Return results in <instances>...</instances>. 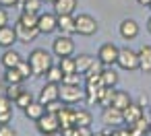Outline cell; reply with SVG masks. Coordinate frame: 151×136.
Masks as SVG:
<instances>
[{"instance_id": "484cf974", "label": "cell", "mask_w": 151, "mask_h": 136, "mask_svg": "<svg viewBox=\"0 0 151 136\" xmlns=\"http://www.w3.org/2000/svg\"><path fill=\"white\" fill-rule=\"evenodd\" d=\"M75 113V126H91L93 117H91V111L87 109H73Z\"/></svg>"}, {"instance_id": "f546056e", "label": "cell", "mask_w": 151, "mask_h": 136, "mask_svg": "<svg viewBox=\"0 0 151 136\" xmlns=\"http://www.w3.org/2000/svg\"><path fill=\"white\" fill-rule=\"evenodd\" d=\"M29 103H33V93H31V91H27V89H23V91H21V95L15 99V105H17V107H21V109H25Z\"/></svg>"}, {"instance_id": "30bf717a", "label": "cell", "mask_w": 151, "mask_h": 136, "mask_svg": "<svg viewBox=\"0 0 151 136\" xmlns=\"http://www.w3.org/2000/svg\"><path fill=\"white\" fill-rule=\"evenodd\" d=\"M56 99H60V85H56V83H46L44 89L40 91V99H37V101H42V103L46 105V103L56 101Z\"/></svg>"}, {"instance_id": "74e56055", "label": "cell", "mask_w": 151, "mask_h": 136, "mask_svg": "<svg viewBox=\"0 0 151 136\" xmlns=\"http://www.w3.org/2000/svg\"><path fill=\"white\" fill-rule=\"evenodd\" d=\"M0 136H17V130L9 124H0Z\"/></svg>"}, {"instance_id": "cb8c5ba5", "label": "cell", "mask_w": 151, "mask_h": 136, "mask_svg": "<svg viewBox=\"0 0 151 136\" xmlns=\"http://www.w3.org/2000/svg\"><path fill=\"white\" fill-rule=\"evenodd\" d=\"M46 76V83H56V85H62V78H64V72H62V68L60 66H50V70L44 74Z\"/></svg>"}, {"instance_id": "4316f807", "label": "cell", "mask_w": 151, "mask_h": 136, "mask_svg": "<svg viewBox=\"0 0 151 136\" xmlns=\"http://www.w3.org/2000/svg\"><path fill=\"white\" fill-rule=\"evenodd\" d=\"M37 17H40V15H35V13H27V11H23L17 23H21L23 27H29V29H37Z\"/></svg>"}, {"instance_id": "9c48e42d", "label": "cell", "mask_w": 151, "mask_h": 136, "mask_svg": "<svg viewBox=\"0 0 151 136\" xmlns=\"http://www.w3.org/2000/svg\"><path fill=\"white\" fill-rule=\"evenodd\" d=\"M101 122H104L106 126L118 128V126L124 124V113H122V109H118V107H114V105L104 107V111H101Z\"/></svg>"}, {"instance_id": "8fae6325", "label": "cell", "mask_w": 151, "mask_h": 136, "mask_svg": "<svg viewBox=\"0 0 151 136\" xmlns=\"http://www.w3.org/2000/svg\"><path fill=\"white\" fill-rule=\"evenodd\" d=\"M118 33H120L122 39H128L130 41V39H134L139 35V23L132 21V19H124L120 23V27H118Z\"/></svg>"}, {"instance_id": "d590c367", "label": "cell", "mask_w": 151, "mask_h": 136, "mask_svg": "<svg viewBox=\"0 0 151 136\" xmlns=\"http://www.w3.org/2000/svg\"><path fill=\"white\" fill-rule=\"evenodd\" d=\"M81 78H83V74H79V72H70V74H64L62 85H81Z\"/></svg>"}, {"instance_id": "f1b7e54d", "label": "cell", "mask_w": 151, "mask_h": 136, "mask_svg": "<svg viewBox=\"0 0 151 136\" xmlns=\"http://www.w3.org/2000/svg\"><path fill=\"white\" fill-rule=\"evenodd\" d=\"M58 66L62 68V72H64V74L77 72V64H75V58H73V56H62V58H60V62H58Z\"/></svg>"}, {"instance_id": "e0dca14e", "label": "cell", "mask_w": 151, "mask_h": 136, "mask_svg": "<svg viewBox=\"0 0 151 136\" xmlns=\"http://www.w3.org/2000/svg\"><path fill=\"white\" fill-rule=\"evenodd\" d=\"M23 113L29 117V120H33V122H37L44 113H46V105L42 103V101H33V103H29L25 109H23Z\"/></svg>"}, {"instance_id": "5b68a950", "label": "cell", "mask_w": 151, "mask_h": 136, "mask_svg": "<svg viewBox=\"0 0 151 136\" xmlns=\"http://www.w3.org/2000/svg\"><path fill=\"white\" fill-rule=\"evenodd\" d=\"M75 52V41L70 39V35H58L54 41H52V54L62 58V56H73Z\"/></svg>"}, {"instance_id": "836d02e7", "label": "cell", "mask_w": 151, "mask_h": 136, "mask_svg": "<svg viewBox=\"0 0 151 136\" xmlns=\"http://www.w3.org/2000/svg\"><path fill=\"white\" fill-rule=\"evenodd\" d=\"M21 91H23L21 83H13V85H6V93H4V95H6L9 99H13V101H15V99L21 95Z\"/></svg>"}, {"instance_id": "9a60e30c", "label": "cell", "mask_w": 151, "mask_h": 136, "mask_svg": "<svg viewBox=\"0 0 151 136\" xmlns=\"http://www.w3.org/2000/svg\"><path fill=\"white\" fill-rule=\"evenodd\" d=\"M58 31H60L62 35H73V33H77L75 17H73V15H58Z\"/></svg>"}, {"instance_id": "44dd1931", "label": "cell", "mask_w": 151, "mask_h": 136, "mask_svg": "<svg viewBox=\"0 0 151 136\" xmlns=\"http://www.w3.org/2000/svg\"><path fill=\"white\" fill-rule=\"evenodd\" d=\"M58 120H60V130H66V128H73L75 126V113L68 105H64V109L58 113Z\"/></svg>"}, {"instance_id": "b9f144b4", "label": "cell", "mask_w": 151, "mask_h": 136, "mask_svg": "<svg viewBox=\"0 0 151 136\" xmlns=\"http://www.w3.org/2000/svg\"><path fill=\"white\" fill-rule=\"evenodd\" d=\"M137 103H139L141 107H145V105L149 103V97H147V95H139V101H137Z\"/></svg>"}, {"instance_id": "83f0119b", "label": "cell", "mask_w": 151, "mask_h": 136, "mask_svg": "<svg viewBox=\"0 0 151 136\" xmlns=\"http://www.w3.org/2000/svg\"><path fill=\"white\" fill-rule=\"evenodd\" d=\"M101 80H104V87H116L118 80H120V76H118V72H114L112 68H104Z\"/></svg>"}, {"instance_id": "4fadbf2b", "label": "cell", "mask_w": 151, "mask_h": 136, "mask_svg": "<svg viewBox=\"0 0 151 136\" xmlns=\"http://www.w3.org/2000/svg\"><path fill=\"white\" fill-rule=\"evenodd\" d=\"M15 31H17V39L23 41V43H31V41H35L37 35H40V29H29V27H23L21 23L15 25Z\"/></svg>"}, {"instance_id": "d4e9b609", "label": "cell", "mask_w": 151, "mask_h": 136, "mask_svg": "<svg viewBox=\"0 0 151 136\" xmlns=\"http://www.w3.org/2000/svg\"><path fill=\"white\" fill-rule=\"evenodd\" d=\"M114 93H116L114 87H104V89L99 91L97 105H101V107H110V105H112V99H114Z\"/></svg>"}, {"instance_id": "ba28073f", "label": "cell", "mask_w": 151, "mask_h": 136, "mask_svg": "<svg viewBox=\"0 0 151 136\" xmlns=\"http://www.w3.org/2000/svg\"><path fill=\"white\" fill-rule=\"evenodd\" d=\"M37 29L40 33H54L58 29V15L56 13H40L37 17Z\"/></svg>"}, {"instance_id": "681fc988", "label": "cell", "mask_w": 151, "mask_h": 136, "mask_svg": "<svg viewBox=\"0 0 151 136\" xmlns=\"http://www.w3.org/2000/svg\"><path fill=\"white\" fill-rule=\"evenodd\" d=\"M149 9H151V4H149Z\"/></svg>"}, {"instance_id": "7a4b0ae2", "label": "cell", "mask_w": 151, "mask_h": 136, "mask_svg": "<svg viewBox=\"0 0 151 136\" xmlns=\"http://www.w3.org/2000/svg\"><path fill=\"white\" fill-rule=\"evenodd\" d=\"M35 126H37V132H40V134H44V136H54L56 132H60V120H58V113L46 111V113L35 122Z\"/></svg>"}, {"instance_id": "c3c4849f", "label": "cell", "mask_w": 151, "mask_h": 136, "mask_svg": "<svg viewBox=\"0 0 151 136\" xmlns=\"http://www.w3.org/2000/svg\"><path fill=\"white\" fill-rule=\"evenodd\" d=\"M97 136H108V134H97Z\"/></svg>"}, {"instance_id": "7bdbcfd3", "label": "cell", "mask_w": 151, "mask_h": 136, "mask_svg": "<svg viewBox=\"0 0 151 136\" xmlns=\"http://www.w3.org/2000/svg\"><path fill=\"white\" fill-rule=\"evenodd\" d=\"M137 2H139L141 6H149V4H151V0H137Z\"/></svg>"}, {"instance_id": "d6986e66", "label": "cell", "mask_w": 151, "mask_h": 136, "mask_svg": "<svg viewBox=\"0 0 151 136\" xmlns=\"http://www.w3.org/2000/svg\"><path fill=\"white\" fill-rule=\"evenodd\" d=\"M21 60H23L21 54L15 52V50H11V48H6V52L2 54V58H0V62H2L4 68H17V64H19Z\"/></svg>"}, {"instance_id": "3957f363", "label": "cell", "mask_w": 151, "mask_h": 136, "mask_svg": "<svg viewBox=\"0 0 151 136\" xmlns=\"http://www.w3.org/2000/svg\"><path fill=\"white\" fill-rule=\"evenodd\" d=\"M60 99L66 105L85 101V89H81V85H60Z\"/></svg>"}, {"instance_id": "52a82bcc", "label": "cell", "mask_w": 151, "mask_h": 136, "mask_svg": "<svg viewBox=\"0 0 151 136\" xmlns=\"http://www.w3.org/2000/svg\"><path fill=\"white\" fill-rule=\"evenodd\" d=\"M122 70H139V54L132 52L130 48H120V54H118V62H116Z\"/></svg>"}, {"instance_id": "6da1fadb", "label": "cell", "mask_w": 151, "mask_h": 136, "mask_svg": "<svg viewBox=\"0 0 151 136\" xmlns=\"http://www.w3.org/2000/svg\"><path fill=\"white\" fill-rule=\"evenodd\" d=\"M27 60H29V64H31L33 76H44V74L50 70V66H52V56H50V52H46V50H42V48L33 50Z\"/></svg>"}, {"instance_id": "ee69618b", "label": "cell", "mask_w": 151, "mask_h": 136, "mask_svg": "<svg viewBox=\"0 0 151 136\" xmlns=\"http://www.w3.org/2000/svg\"><path fill=\"white\" fill-rule=\"evenodd\" d=\"M147 31L151 33V17H149V21H147Z\"/></svg>"}, {"instance_id": "2e32d148", "label": "cell", "mask_w": 151, "mask_h": 136, "mask_svg": "<svg viewBox=\"0 0 151 136\" xmlns=\"http://www.w3.org/2000/svg\"><path fill=\"white\" fill-rule=\"evenodd\" d=\"M139 70L143 72H151V46H141L139 48Z\"/></svg>"}, {"instance_id": "7dc6e473", "label": "cell", "mask_w": 151, "mask_h": 136, "mask_svg": "<svg viewBox=\"0 0 151 136\" xmlns=\"http://www.w3.org/2000/svg\"><path fill=\"white\" fill-rule=\"evenodd\" d=\"M149 134H151V122H149Z\"/></svg>"}, {"instance_id": "603a6c76", "label": "cell", "mask_w": 151, "mask_h": 136, "mask_svg": "<svg viewBox=\"0 0 151 136\" xmlns=\"http://www.w3.org/2000/svg\"><path fill=\"white\" fill-rule=\"evenodd\" d=\"M60 132H62V136H93L91 126H73V128H66Z\"/></svg>"}, {"instance_id": "7c38bea8", "label": "cell", "mask_w": 151, "mask_h": 136, "mask_svg": "<svg viewBox=\"0 0 151 136\" xmlns=\"http://www.w3.org/2000/svg\"><path fill=\"white\" fill-rule=\"evenodd\" d=\"M15 41H19L15 27H11V25L0 27V48H4V50H6V48H13Z\"/></svg>"}, {"instance_id": "f35d334b", "label": "cell", "mask_w": 151, "mask_h": 136, "mask_svg": "<svg viewBox=\"0 0 151 136\" xmlns=\"http://www.w3.org/2000/svg\"><path fill=\"white\" fill-rule=\"evenodd\" d=\"M6 23H9V13L4 6H0V27H4Z\"/></svg>"}, {"instance_id": "5bb4252c", "label": "cell", "mask_w": 151, "mask_h": 136, "mask_svg": "<svg viewBox=\"0 0 151 136\" xmlns=\"http://www.w3.org/2000/svg\"><path fill=\"white\" fill-rule=\"evenodd\" d=\"M122 113H124V124L126 126H130V124H134L137 120H141L143 117V107L139 105V103H130L128 107H124L122 109Z\"/></svg>"}, {"instance_id": "d6a6232c", "label": "cell", "mask_w": 151, "mask_h": 136, "mask_svg": "<svg viewBox=\"0 0 151 136\" xmlns=\"http://www.w3.org/2000/svg\"><path fill=\"white\" fill-rule=\"evenodd\" d=\"M17 70H19V74L23 76V80H25V78H29V76H33V70H31L29 60H21V62L17 64Z\"/></svg>"}, {"instance_id": "ffe728a7", "label": "cell", "mask_w": 151, "mask_h": 136, "mask_svg": "<svg viewBox=\"0 0 151 136\" xmlns=\"http://www.w3.org/2000/svg\"><path fill=\"white\" fill-rule=\"evenodd\" d=\"M95 62V58L91 56V54H79L77 58H75V64H77V72L79 74H85L89 68H91V64Z\"/></svg>"}, {"instance_id": "60d3db41", "label": "cell", "mask_w": 151, "mask_h": 136, "mask_svg": "<svg viewBox=\"0 0 151 136\" xmlns=\"http://www.w3.org/2000/svg\"><path fill=\"white\" fill-rule=\"evenodd\" d=\"M19 4V0H0V6H4V9H9V6H17Z\"/></svg>"}, {"instance_id": "1f68e13d", "label": "cell", "mask_w": 151, "mask_h": 136, "mask_svg": "<svg viewBox=\"0 0 151 136\" xmlns=\"http://www.w3.org/2000/svg\"><path fill=\"white\" fill-rule=\"evenodd\" d=\"M4 83H6V85L23 83V76L19 74V70H17V68H6V72H4Z\"/></svg>"}, {"instance_id": "4dcf8cb0", "label": "cell", "mask_w": 151, "mask_h": 136, "mask_svg": "<svg viewBox=\"0 0 151 136\" xmlns=\"http://www.w3.org/2000/svg\"><path fill=\"white\" fill-rule=\"evenodd\" d=\"M21 6H23V11H27V13L40 15V13H42V6H44V0H27V2L21 4Z\"/></svg>"}, {"instance_id": "8992f818", "label": "cell", "mask_w": 151, "mask_h": 136, "mask_svg": "<svg viewBox=\"0 0 151 136\" xmlns=\"http://www.w3.org/2000/svg\"><path fill=\"white\" fill-rule=\"evenodd\" d=\"M118 54H120V48L112 41L104 43L99 50H97V60L104 64V66H114L118 62Z\"/></svg>"}, {"instance_id": "7402d4cb", "label": "cell", "mask_w": 151, "mask_h": 136, "mask_svg": "<svg viewBox=\"0 0 151 136\" xmlns=\"http://www.w3.org/2000/svg\"><path fill=\"white\" fill-rule=\"evenodd\" d=\"M130 103H132V99H130V95H128L126 91H116V93H114V99H112V105H114V107L124 109V107H128Z\"/></svg>"}, {"instance_id": "f6af8a7d", "label": "cell", "mask_w": 151, "mask_h": 136, "mask_svg": "<svg viewBox=\"0 0 151 136\" xmlns=\"http://www.w3.org/2000/svg\"><path fill=\"white\" fill-rule=\"evenodd\" d=\"M44 2H50V4H54V2H56V0H44Z\"/></svg>"}, {"instance_id": "f907efd6", "label": "cell", "mask_w": 151, "mask_h": 136, "mask_svg": "<svg viewBox=\"0 0 151 136\" xmlns=\"http://www.w3.org/2000/svg\"><path fill=\"white\" fill-rule=\"evenodd\" d=\"M149 107H151V105H149Z\"/></svg>"}, {"instance_id": "8d00e7d4", "label": "cell", "mask_w": 151, "mask_h": 136, "mask_svg": "<svg viewBox=\"0 0 151 136\" xmlns=\"http://www.w3.org/2000/svg\"><path fill=\"white\" fill-rule=\"evenodd\" d=\"M101 72H104V64H101L99 60H95V62L91 64V68H89L83 76H93V74H101Z\"/></svg>"}, {"instance_id": "e575fe53", "label": "cell", "mask_w": 151, "mask_h": 136, "mask_svg": "<svg viewBox=\"0 0 151 136\" xmlns=\"http://www.w3.org/2000/svg\"><path fill=\"white\" fill-rule=\"evenodd\" d=\"M64 101L62 99H56V101H50V103H46V111H50V113H60L62 109H64Z\"/></svg>"}, {"instance_id": "ac0fdd59", "label": "cell", "mask_w": 151, "mask_h": 136, "mask_svg": "<svg viewBox=\"0 0 151 136\" xmlns=\"http://www.w3.org/2000/svg\"><path fill=\"white\" fill-rule=\"evenodd\" d=\"M77 6H79L77 0H56L54 2V13L56 15H73Z\"/></svg>"}, {"instance_id": "277c9868", "label": "cell", "mask_w": 151, "mask_h": 136, "mask_svg": "<svg viewBox=\"0 0 151 136\" xmlns=\"http://www.w3.org/2000/svg\"><path fill=\"white\" fill-rule=\"evenodd\" d=\"M75 27H77V33L83 35V37H91V35L97 33V21L91 15H77L75 17Z\"/></svg>"}, {"instance_id": "ab89813d", "label": "cell", "mask_w": 151, "mask_h": 136, "mask_svg": "<svg viewBox=\"0 0 151 136\" xmlns=\"http://www.w3.org/2000/svg\"><path fill=\"white\" fill-rule=\"evenodd\" d=\"M13 120V111H2L0 113V124H9Z\"/></svg>"}, {"instance_id": "bcb514c9", "label": "cell", "mask_w": 151, "mask_h": 136, "mask_svg": "<svg viewBox=\"0 0 151 136\" xmlns=\"http://www.w3.org/2000/svg\"><path fill=\"white\" fill-rule=\"evenodd\" d=\"M25 2H27V0H19V4H25Z\"/></svg>"}]
</instances>
